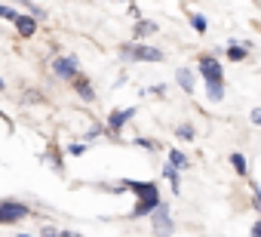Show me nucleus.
<instances>
[{
    "label": "nucleus",
    "mask_w": 261,
    "mask_h": 237,
    "mask_svg": "<svg viewBox=\"0 0 261 237\" xmlns=\"http://www.w3.org/2000/svg\"><path fill=\"white\" fill-rule=\"evenodd\" d=\"M154 231H157L160 237H169V234H172V222H169V206H166V203H160V206L154 209Z\"/></svg>",
    "instance_id": "1"
},
{
    "label": "nucleus",
    "mask_w": 261,
    "mask_h": 237,
    "mask_svg": "<svg viewBox=\"0 0 261 237\" xmlns=\"http://www.w3.org/2000/svg\"><path fill=\"white\" fill-rule=\"evenodd\" d=\"M28 216V206L25 203H0V222H19Z\"/></svg>",
    "instance_id": "2"
},
{
    "label": "nucleus",
    "mask_w": 261,
    "mask_h": 237,
    "mask_svg": "<svg viewBox=\"0 0 261 237\" xmlns=\"http://www.w3.org/2000/svg\"><path fill=\"white\" fill-rule=\"evenodd\" d=\"M126 188H133L142 200H160L157 197V185H151V182H126Z\"/></svg>",
    "instance_id": "3"
},
{
    "label": "nucleus",
    "mask_w": 261,
    "mask_h": 237,
    "mask_svg": "<svg viewBox=\"0 0 261 237\" xmlns=\"http://www.w3.org/2000/svg\"><path fill=\"white\" fill-rule=\"evenodd\" d=\"M200 68H203L206 83H221V65H218L215 59H203V62H200Z\"/></svg>",
    "instance_id": "4"
},
{
    "label": "nucleus",
    "mask_w": 261,
    "mask_h": 237,
    "mask_svg": "<svg viewBox=\"0 0 261 237\" xmlns=\"http://www.w3.org/2000/svg\"><path fill=\"white\" fill-rule=\"evenodd\" d=\"M129 56H133V59H145V62H160L163 59V53L154 50V46H133V50H129Z\"/></svg>",
    "instance_id": "5"
},
{
    "label": "nucleus",
    "mask_w": 261,
    "mask_h": 237,
    "mask_svg": "<svg viewBox=\"0 0 261 237\" xmlns=\"http://www.w3.org/2000/svg\"><path fill=\"white\" fill-rule=\"evenodd\" d=\"M53 68H56L59 77H74V74H77V59H71V56H68V59H56Z\"/></svg>",
    "instance_id": "6"
},
{
    "label": "nucleus",
    "mask_w": 261,
    "mask_h": 237,
    "mask_svg": "<svg viewBox=\"0 0 261 237\" xmlns=\"http://www.w3.org/2000/svg\"><path fill=\"white\" fill-rule=\"evenodd\" d=\"M13 22H16V28H19V34H22V37H31V34L37 31V22H34L31 16H16Z\"/></svg>",
    "instance_id": "7"
},
{
    "label": "nucleus",
    "mask_w": 261,
    "mask_h": 237,
    "mask_svg": "<svg viewBox=\"0 0 261 237\" xmlns=\"http://www.w3.org/2000/svg\"><path fill=\"white\" fill-rule=\"evenodd\" d=\"M129 117H133V108H126V111H117V114H111V121H108V127H111V130L117 133V130H120V127H123V124L129 121Z\"/></svg>",
    "instance_id": "8"
},
{
    "label": "nucleus",
    "mask_w": 261,
    "mask_h": 237,
    "mask_svg": "<svg viewBox=\"0 0 261 237\" xmlns=\"http://www.w3.org/2000/svg\"><path fill=\"white\" fill-rule=\"evenodd\" d=\"M178 83H181V86L191 92V89H194V74H191L188 68H181V71H178Z\"/></svg>",
    "instance_id": "9"
},
{
    "label": "nucleus",
    "mask_w": 261,
    "mask_h": 237,
    "mask_svg": "<svg viewBox=\"0 0 261 237\" xmlns=\"http://www.w3.org/2000/svg\"><path fill=\"white\" fill-rule=\"evenodd\" d=\"M157 206H160V200H145V203H139V206H136V212H133V216L139 219V216H145V212H151V209H157Z\"/></svg>",
    "instance_id": "10"
},
{
    "label": "nucleus",
    "mask_w": 261,
    "mask_h": 237,
    "mask_svg": "<svg viewBox=\"0 0 261 237\" xmlns=\"http://www.w3.org/2000/svg\"><path fill=\"white\" fill-rule=\"evenodd\" d=\"M77 89H80V96H83V99H95V92H92V86H89L86 80H77Z\"/></svg>",
    "instance_id": "11"
},
{
    "label": "nucleus",
    "mask_w": 261,
    "mask_h": 237,
    "mask_svg": "<svg viewBox=\"0 0 261 237\" xmlns=\"http://www.w3.org/2000/svg\"><path fill=\"white\" fill-rule=\"evenodd\" d=\"M230 163H233L237 173H246V157L243 154H230Z\"/></svg>",
    "instance_id": "12"
},
{
    "label": "nucleus",
    "mask_w": 261,
    "mask_h": 237,
    "mask_svg": "<svg viewBox=\"0 0 261 237\" xmlns=\"http://www.w3.org/2000/svg\"><path fill=\"white\" fill-rule=\"evenodd\" d=\"M169 160H172V170H175V167H185V163H188V157H185L181 151H172V154H169Z\"/></svg>",
    "instance_id": "13"
},
{
    "label": "nucleus",
    "mask_w": 261,
    "mask_h": 237,
    "mask_svg": "<svg viewBox=\"0 0 261 237\" xmlns=\"http://www.w3.org/2000/svg\"><path fill=\"white\" fill-rule=\"evenodd\" d=\"M227 56H230V59L237 62V59H243V56H246V46H237V43H233V46L227 50Z\"/></svg>",
    "instance_id": "14"
},
{
    "label": "nucleus",
    "mask_w": 261,
    "mask_h": 237,
    "mask_svg": "<svg viewBox=\"0 0 261 237\" xmlns=\"http://www.w3.org/2000/svg\"><path fill=\"white\" fill-rule=\"evenodd\" d=\"M209 96H212V99H221V96H224V86H221V83H209Z\"/></svg>",
    "instance_id": "15"
},
{
    "label": "nucleus",
    "mask_w": 261,
    "mask_h": 237,
    "mask_svg": "<svg viewBox=\"0 0 261 237\" xmlns=\"http://www.w3.org/2000/svg\"><path fill=\"white\" fill-rule=\"evenodd\" d=\"M191 25H194L197 31H206V19H203V16H191Z\"/></svg>",
    "instance_id": "16"
},
{
    "label": "nucleus",
    "mask_w": 261,
    "mask_h": 237,
    "mask_svg": "<svg viewBox=\"0 0 261 237\" xmlns=\"http://www.w3.org/2000/svg\"><path fill=\"white\" fill-rule=\"evenodd\" d=\"M154 28H157V25H154V22H142V25H139V34H151V31H154Z\"/></svg>",
    "instance_id": "17"
},
{
    "label": "nucleus",
    "mask_w": 261,
    "mask_h": 237,
    "mask_svg": "<svg viewBox=\"0 0 261 237\" xmlns=\"http://www.w3.org/2000/svg\"><path fill=\"white\" fill-rule=\"evenodd\" d=\"M0 16H4V19H16V10H10V7H0Z\"/></svg>",
    "instance_id": "18"
},
{
    "label": "nucleus",
    "mask_w": 261,
    "mask_h": 237,
    "mask_svg": "<svg viewBox=\"0 0 261 237\" xmlns=\"http://www.w3.org/2000/svg\"><path fill=\"white\" fill-rule=\"evenodd\" d=\"M178 136H181V139H191V136H194V130H191V127H178Z\"/></svg>",
    "instance_id": "19"
},
{
    "label": "nucleus",
    "mask_w": 261,
    "mask_h": 237,
    "mask_svg": "<svg viewBox=\"0 0 261 237\" xmlns=\"http://www.w3.org/2000/svg\"><path fill=\"white\" fill-rule=\"evenodd\" d=\"M62 237H80V234H74V231H65V234H62Z\"/></svg>",
    "instance_id": "20"
},
{
    "label": "nucleus",
    "mask_w": 261,
    "mask_h": 237,
    "mask_svg": "<svg viewBox=\"0 0 261 237\" xmlns=\"http://www.w3.org/2000/svg\"><path fill=\"white\" fill-rule=\"evenodd\" d=\"M0 89H4V80H0Z\"/></svg>",
    "instance_id": "21"
},
{
    "label": "nucleus",
    "mask_w": 261,
    "mask_h": 237,
    "mask_svg": "<svg viewBox=\"0 0 261 237\" xmlns=\"http://www.w3.org/2000/svg\"><path fill=\"white\" fill-rule=\"evenodd\" d=\"M46 237H56V234H46Z\"/></svg>",
    "instance_id": "22"
}]
</instances>
